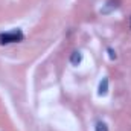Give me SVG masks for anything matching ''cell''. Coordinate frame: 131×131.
I'll return each mask as SVG.
<instances>
[{"label":"cell","mask_w":131,"mask_h":131,"mask_svg":"<svg viewBox=\"0 0 131 131\" xmlns=\"http://www.w3.org/2000/svg\"><path fill=\"white\" fill-rule=\"evenodd\" d=\"M95 131H108V127H107L105 122H101L99 121L98 124H96V127H95Z\"/></svg>","instance_id":"277c9868"},{"label":"cell","mask_w":131,"mask_h":131,"mask_svg":"<svg viewBox=\"0 0 131 131\" xmlns=\"http://www.w3.org/2000/svg\"><path fill=\"white\" fill-rule=\"evenodd\" d=\"M81 61H82V53L81 52H73L72 57H70V63L73 66H78Z\"/></svg>","instance_id":"7a4b0ae2"},{"label":"cell","mask_w":131,"mask_h":131,"mask_svg":"<svg viewBox=\"0 0 131 131\" xmlns=\"http://www.w3.org/2000/svg\"><path fill=\"white\" fill-rule=\"evenodd\" d=\"M23 38H25V34L21 32V29H12L8 32H2L0 34V46L20 43Z\"/></svg>","instance_id":"6da1fadb"},{"label":"cell","mask_w":131,"mask_h":131,"mask_svg":"<svg viewBox=\"0 0 131 131\" xmlns=\"http://www.w3.org/2000/svg\"><path fill=\"white\" fill-rule=\"evenodd\" d=\"M107 90H108V79L104 78V79L101 81V85H99V95H105Z\"/></svg>","instance_id":"3957f363"}]
</instances>
